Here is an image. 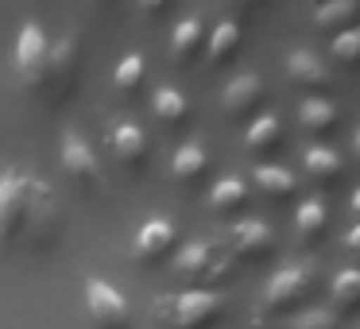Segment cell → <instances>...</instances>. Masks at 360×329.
Returning a JSON list of instances; mask_svg holds the SVG:
<instances>
[{
	"label": "cell",
	"mask_w": 360,
	"mask_h": 329,
	"mask_svg": "<svg viewBox=\"0 0 360 329\" xmlns=\"http://www.w3.org/2000/svg\"><path fill=\"white\" fill-rule=\"evenodd\" d=\"M314 24L321 27V32H349V27L360 24V4L356 0H333V4H321L318 12H314Z\"/></svg>",
	"instance_id": "obj_21"
},
{
	"label": "cell",
	"mask_w": 360,
	"mask_h": 329,
	"mask_svg": "<svg viewBox=\"0 0 360 329\" xmlns=\"http://www.w3.org/2000/svg\"><path fill=\"white\" fill-rule=\"evenodd\" d=\"M349 205H352V217H360V190L352 194V202H349Z\"/></svg>",
	"instance_id": "obj_31"
},
{
	"label": "cell",
	"mask_w": 360,
	"mask_h": 329,
	"mask_svg": "<svg viewBox=\"0 0 360 329\" xmlns=\"http://www.w3.org/2000/svg\"><path fill=\"white\" fill-rule=\"evenodd\" d=\"M349 248H352V252H360V225L349 233Z\"/></svg>",
	"instance_id": "obj_30"
},
{
	"label": "cell",
	"mask_w": 360,
	"mask_h": 329,
	"mask_svg": "<svg viewBox=\"0 0 360 329\" xmlns=\"http://www.w3.org/2000/svg\"><path fill=\"white\" fill-rule=\"evenodd\" d=\"M352 155H356V163H360V128H356V140H352Z\"/></svg>",
	"instance_id": "obj_32"
},
{
	"label": "cell",
	"mask_w": 360,
	"mask_h": 329,
	"mask_svg": "<svg viewBox=\"0 0 360 329\" xmlns=\"http://www.w3.org/2000/svg\"><path fill=\"white\" fill-rule=\"evenodd\" d=\"M86 310L97 329H132V306H128V298L112 283H105L101 275H89L86 279Z\"/></svg>",
	"instance_id": "obj_6"
},
{
	"label": "cell",
	"mask_w": 360,
	"mask_h": 329,
	"mask_svg": "<svg viewBox=\"0 0 360 329\" xmlns=\"http://www.w3.org/2000/svg\"><path fill=\"white\" fill-rule=\"evenodd\" d=\"M151 109H155V117L163 128H182L190 120V101L182 97V89H174V86H159Z\"/></svg>",
	"instance_id": "obj_20"
},
{
	"label": "cell",
	"mask_w": 360,
	"mask_h": 329,
	"mask_svg": "<svg viewBox=\"0 0 360 329\" xmlns=\"http://www.w3.org/2000/svg\"><path fill=\"white\" fill-rule=\"evenodd\" d=\"M302 167L318 186H337L345 179V159L333 148H306L302 151Z\"/></svg>",
	"instance_id": "obj_17"
},
{
	"label": "cell",
	"mask_w": 360,
	"mask_h": 329,
	"mask_svg": "<svg viewBox=\"0 0 360 329\" xmlns=\"http://www.w3.org/2000/svg\"><path fill=\"white\" fill-rule=\"evenodd\" d=\"M290 329H341V314L329 306H314V310H298L290 318Z\"/></svg>",
	"instance_id": "obj_28"
},
{
	"label": "cell",
	"mask_w": 360,
	"mask_h": 329,
	"mask_svg": "<svg viewBox=\"0 0 360 329\" xmlns=\"http://www.w3.org/2000/svg\"><path fill=\"white\" fill-rule=\"evenodd\" d=\"M326 225H329V209H326L321 198H310V202L298 205L295 233H298V240H302V244H314L321 233H326Z\"/></svg>",
	"instance_id": "obj_25"
},
{
	"label": "cell",
	"mask_w": 360,
	"mask_h": 329,
	"mask_svg": "<svg viewBox=\"0 0 360 329\" xmlns=\"http://www.w3.org/2000/svg\"><path fill=\"white\" fill-rule=\"evenodd\" d=\"M205 51V24L202 16H186L174 24L171 32V63L179 70H186L190 63H198V55Z\"/></svg>",
	"instance_id": "obj_14"
},
{
	"label": "cell",
	"mask_w": 360,
	"mask_h": 329,
	"mask_svg": "<svg viewBox=\"0 0 360 329\" xmlns=\"http://www.w3.org/2000/svg\"><path fill=\"white\" fill-rule=\"evenodd\" d=\"M244 143H248L252 151H275L283 143V120L275 117V112L256 117L248 124V132H244Z\"/></svg>",
	"instance_id": "obj_26"
},
{
	"label": "cell",
	"mask_w": 360,
	"mask_h": 329,
	"mask_svg": "<svg viewBox=\"0 0 360 329\" xmlns=\"http://www.w3.org/2000/svg\"><path fill=\"white\" fill-rule=\"evenodd\" d=\"M252 182H256V190L264 198H271V202H287V198L298 194V179L287 167H256V171H252Z\"/></svg>",
	"instance_id": "obj_19"
},
{
	"label": "cell",
	"mask_w": 360,
	"mask_h": 329,
	"mask_svg": "<svg viewBox=\"0 0 360 329\" xmlns=\"http://www.w3.org/2000/svg\"><path fill=\"white\" fill-rule=\"evenodd\" d=\"M337 120H341V112H337V105L326 101V97H310V101H302V109H298V124H302L310 136L333 132Z\"/></svg>",
	"instance_id": "obj_22"
},
{
	"label": "cell",
	"mask_w": 360,
	"mask_h": 329,
	"mask_svg": "<svg viewBox=\"0 0 360 329\" xmlns=\"http://www.w3.org/2000/svg\"><path fill=\"white\" fill-rule=\"evenodd\" d=\"M174 271H179L182 279L202 283L198 290H213V283L225 279V275L233 271V264L221 259L210 240H194V244H186V248H179V256H174Z\"/></svg>",
	"instance_id": "obj_9"
},
{
	"label": "cell",
	"mask_w": 360,
	"mask_h": 329,
	"mask_svg": "<svg viewBox=\"0 0 360 329\" xmlns=\"http://www.w3.org/2000/svg\"><path fill=\"white\" fill-rule=\"evenodd\" d=\"M109 148H112V155H117V163L143 167V159H148V136H143L140 124L124 120V124H117L109 132Z\"/></svg>",
	"instance_id": "obj_15"
},
{
	"label": "cell",
	"mask_w": 360,
	"mask_h": 329,
	"mask_svg": "<svg viewBox=\"0 0 360 329\" xmlns=\"http://www.w3.org/2000/svg\"><path fill=\"white\" fill-rule=\"evenodd\" d=\"M174 182H182V186H198V182L210 174V155H205L202 143H182L179 151H174Z\"/></svg>",
	"instance_id": "obj_18"
},
{
	"label": "cell",
	"mask_w": 360,
	"mask_h": 329,
	"mask_svg": "<svg viewBox=\"0 0 360 329\" xmlns=\"http://www.w3.org/2000/svg\"><path fill=\"white\" fill-rule=\"evenodd\" d=\"M32 190H35V179L24 174L20 167H8V171L0 174V248H8L24 233Z\"/></svg>",
	"instance_id": "obj_4"
},
{
	"label": "cell",
	"mask_w": 360,
	"mask_h": 329,
	"mask_svg": "<svg viewBox=\"0 0 360 329\" xmlns=\"http://www.w3.org/2000/svg\"><path fill=\"white\" fill-rule=\"evenodd\" d=\"M271 252H275V233L264 221L248 217L229 228V256L240 259V264H264V259H271Z\"/></svg>",
	"instance_id": "obj_10"
},
{
	"label": "cell",
	"mask_w": 360,
	"mask_h": 329,
	"mask_svg": "<svg viewBox=\"0 0 360 329\" xmlns=\"http://www.w3.org/2000/svg\"><path fill=\"white\" fill-rule=\"evenodd\" d=\"M174 248H179V233H174V225L167 217H151L132 240V259L143 264V267H155V264H163Z\"/></svg>",
	"instance_id": "obj_12"
},
{
	"label": "cell",
	"mask_w": 360,
	"mask_h": 329,
	"mask_svg": "<svg viewBox=\"0 0 360 329\" xmlns=\"http://www.w3.org/2000/svg\"><path fill=\"white\" fill-rule=\"evenodd\" d=\"M159 321H167L171 329H213L229 310L225 290H179V295H163L151 302Z\"/></svg>",
	"instance_id": "obj_2"
},
{
	"label": "cell",
	"mask_w": 360,
	"mask_h": 329,
	"mask_svg": "<svg viewBox=\"0 0 360 329\" xmlns=\"http://www.w3.org/2000/svg\"><path fill=\"white\" fill-rule=\"evenodd\" d=\"M287 78L295 82L298 89H314V93H326V89H333V82H337L333 70L306 47H295L287 55Z\"/></svg>",
	"instance_id": "obj_13"
},
{
	"label": "cell",
	"mask_w": 360,
	"mask_h": 329,
	"mask_svg": "<svg viewBox=\"0 0 360 329\" xmlns=\"http://www.w3.org/2000/svg\"><path fill=\"white\" fill-rule=\"evenodd\" d=\"M356 329H360V321H356Z\"/></svg>",
	"instance_id": "obj_33"
},
{
	"label": "cell",
	"mask_w": 360,
	"mask_h": 329,
	"mask_svg": "<svg viewBox=\"0 0 360 329\" xmlns=\"http://www.w3.org/2000/svg\"><path fill=\"white\" fill-rule=\"evenodd\" d=\"M264 101H267V82L259 74H236L221 93V112L229 120H256Z\"/></svg>",
	"instance_id": "obj_11"
},
{
	"label": "cell",
	"mask_w": 360,
	"mask_h": 329,
	"mask_svg": "<svg viewBox=\"0 0 360 329\" xmlns=\"http://www.w3.org/2000/svg\"><path fill=\"white\" fill-rule=\"evenodd\" d=\"M58 228H63V221H58V198L51 194L47 182H35L32 202H27V217H24V233L20 236H24L32 248H51Z\"/></svg>",
	"instance_id": "obj_8"
},
{
	"label": "cell",
	"mask_w": 360,
	"mask_h": 329,
	"mask_svg": "<svg viewBox=\"0 0 360 329\" xmlns=\"http://www.w3.org/2000/svg\"><path fill=\"white\" fill-rule=\"evenodd\" d=\"M333 58L341 66L360 70V27H349V32L337 35V39H333Z\"/></svg>",
	"instance_id": "obj_29"
},
{
	"label": "cell",
	"mask_w": 360,
	"mask_h": 329,
	"mask_svg": "<svg viewBox=\"0 0 360 329\" xmlns=\"http://www.w3.org/2000/svg\"><path fill=\"white\" fill-rule=\"evenodd\" d=\"M329 298H333L329 310H337V314L360 310V267H345V271H337L333 283H329Z\"/></svg>",
	"instance_id": "obj_23"
},
{
	"label": "cell",
	"mask_w": 360,
	"mask_h": 329,
	"mask_svg": "<svg viewBox=\"0 0 360 329\" xmlns=\"http://www.w3.org/2000/svg\"><path fill=\"white\" fill-rule=\"evenodd\" d=\"M58 155H63V171L70 174V182H78V190L97 194V190L105 186L101 163H97L94 148H89V140L78 132V128H66L63 132V148H58Z\"/></svg>",
	"instance_id": "obj_7"
},
{
	"label": "cell",
	"mask_w": 360,
	"mask_h": 329,
	"mask_svg": "<svg viewBox=\"0 0 360 329\" xmlns=\"http://www.w3.org/2000/svg\"><path fill=\"white\" fill-rule=\"evenodd\" d=\"M143 78H148V66H143V58H140V55H124V58L117 63V74H112V86H117V93L128 101V97H136V93H140Z\"/></svg>",
	"instance_id": "obj_27"
},
{
	"label": "cell",
	"mask_w": 360,
	"mask_h": 329,
	"mask_svg": "<svg viewBox=\"0 0 360 329\" xmlns=\"http://www.w3.org/2000/svg\"><path fill=\"white\" fill-rule=\"evenodd\" d=\"M248 202H252V190L244 186V179H221L217 186L210 190V205L217 213H225V217L248 209Z\"/></svg>",
	"instance_id": "obj_24"
},
{
	"label": "cell",
	"mask_w": 360,
	"mask_h": 329,
	"mask_svg": "<svg viewBox=\"0 0 360 329\" xmlns=\"http://www.w3.org/2000/svg\"><path fill=\"white\" fill-rule=\"evenodd\" d=\"M78 66H82V39L74 32H66L58 43H51L47 55V74H43V89L47 105H63L78 86Z\"/></svg>",
	"instance_id": "obj_3"
},
{
	"label": "cell",
	"mask_w": 360,
	"mask_h": 329,
	"mask_svg": "<svg viewBox=\"0 0 360 329\" xmlns=\"http://www.w3.org/2000/svg\"><path fill=\"white\" fill-rule=\"evenodd\" d=\"M47 55H51V39L43 32V24L27 20L20 27V39H16V78L24 89L39 93L43 89V74H47Z\"/></svg>",
	"instance_id": "obj_5"
},
{
	"label": "cell",
	"mask_w": 360,
	"mask_h": 329,
	"mask_svg": "<svg viewBox=\"0 0 360 329\" xmlns=\"http://www.w3.org/2000/svg\"><path fill=\"white\" fill-rule=\"evenodd\" d=\"M240 24H236L233 16H225L221 24H213V32H205V58H210V66H221L229 63V58L240 51Z\"/></svg>",
	"instance_id": "obj_16"
},
{
	"label": "cell",
	"mask_w": 360,
	"mask_h": 329,
	"mask_svg": "<svg viewBox=\"0 0 360 329\" xmlns=\"http://www.w3.org/2000/svg\"><path fill=\"white\" fill-rule=\"evenodd\" d=\"M314 287H318V267L314 264H287L267 279L264 298H259L256 321H275V318H295L306 302H310Z\"/></svg>",
	"instance_id": "obj_1"
}]
</instances>
